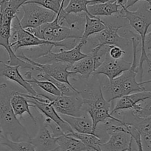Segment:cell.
Listing matches in <instances>:
<instances>
[{
    "mask_svg": "<svg viewBox=\"0 0 151 151\" xmlns=\"http://www.w3.org/2000/svg\"><path fill=\"white\" fill-rule=\"evenodd\" d=\"M133 45V61L128 70L121 74L117 78L109 81L106 76L101 78V88L103 97L107 102L111 103L114 100L133 93L146 91L144 85L150 83V81L138 82L137 75H138L137 66V49L139 45L140 39L137 36L131 38Z\"/></svg>",
    "mask_w": 151,
    "mask_h": 151,
    "instance_id": "obj_1",
    "label": "cell"
},
{
    "mask_svg": "<svg viewBox=\"0 0 151 151\" xmlns=\"http://www.w3.org/2000/svg\"><path fill=\"white\" fill-rule=\"evenodd\" d=\"M16 91L13 85L0 83V127L2 135L13 142H29L30 136L14 114L10 98Z\"/></svg>",
    "mask_w": 151,
    "mask_h": 151,
    "instance_id": "obj_2",
    "label": "cell"
},
{
    "mask_svg": "<svg viewBox=\"0 0 151 151\" xmlns=\"http://www.w3.org/2000/svg\"><path fill=\"white\" fill-rule=\"evenodd\" d=\"M142 2L139 5L136 11H131L125 8L124 5H120V10L118 16L127 19L130 25L134 28V30L139 35L141 41V57L139 63L138 65V75H139V82H142L143 77V64L145 62L147 63L148 72H150L151 62L145 50L146 35L148 33L149 28L151 25V3L146 1H142Z\"/></svg>",
    "mask_w": 151,
    "mask_h": 151,
    "instance_id": "obj_3",
    "label": "cell"
},
{
    "mask_svg": "<svg viewBox=\"0 0 151 151\" xmlns=\"http://www.w3.org/2000/svg\"><path fill=\"white\" fill-rule=\"evenodd\" d=\"M11 37L16 38L13 42L10 43V47L14 53L19 49L24 47H35L42 45H53L54 47H60L71 50L77 45L76 39H67L58 43L50 42L37 38L27 29H23L20 24V21L16 15L11 24Z\"/></svg>",
    "mask_w": 151,
    "mask_h": 151,
    "instance_id": "obj_4",
    "label": "cell"
},
{
    "mask_svg": "<svg viewBox=\"0 0 151 151\" xmlns=\"http://www.w3.org/2000/svg\"><path fill=\"white\" fill-rule=\"evenodd\" d=\"M40 39L58 43L67 39H81L83 34L58 23V15L56 14L52 22L44 24L35 29H25Z\"/></svg>",
    "mask_w": 151,
    "mask_h": 151,
    "instance_id": "obj_5",
    "label": "cell"
},
{
    "mask_svg": "<svg viewBox=\"0 0 151 151\" xmlns=\"http://www.w3.org/2000/svg\"><path fill=\"white\" fill-rule=\"evenodd\" d=\"M105 128L109 137L100 145L101 151H126L132 146L134 140L125 125L110 119L105 124Z\"/></svg>",
    "mask_w": 151,
    "mask_h": 151,
    "instance_id": "obj_6",
    "label": "cell"
},
{
    "mask_svg": "<svg viewBox=\"0 0 151 151\" xmlns=\"http://www.w3.org/2000/svg\"><path fill=\"white\" fill-rule=\"evenodd\" d=\"M38 94L39 97L48 100L58 114L73 117H80L86 114L83 109V99L80 94L70 96H53L47 93Z\"/></svg>",
    "mask_w": 151,
    "mask_h": 151,
    "instance_id": "obj_7",
    "label": "cell"
},
{
    "mask_svg": "<svg viewBox=\"0 0 151 151\" xmlns=\"http://www.w3.org/2000/svg\"><path fill=\"white\" fill-rule=\"evenodd\" d=\"M18 58H19L22 60L30 63L35 67V71H38V72H43L47 75H50L52 78L55 79L56 81H60V82L63 83L69 86L75 92L80 94L79 91L77 88L72 86L69 81V78L72 75H74L72 72H69V69L70 68L71 65L67 64L64 63H58V62H52V63H40L38 62L33 60L27 56L23 52L19 55H16Z\"/></svg>",
    "mask_w": 151,
    "mask_h": 151,
    "instance_id": "obj_8",
    "label": "cell"
},
{
    "mask_svg": "<svg viewBox=\"0 0 151 151\" xmlns=\"http://www.w3.org/2000/svg\"><path fill=\"white\" fill-rule=\"evenodd\" d=\"M24 15L20 21L23 29H35L44 24L52 22L56 14L41 6L32 3H25L21 7Z\"/></svg>",
    "mask_w": 151,
    "mask_h": 151,
    "instance_id": "obj_9",
    "label": "cell"
},
{
    "mask_svg": "<svg viewBox=\"0 0 151 151\" xmlns=\"http://www.w3.org/2000/svg\"><path fill=\"white\" fill-rule=\"evenodd\" d=\"M86 45L83 42L80 41L77 44L74 48L71 50H65L61 49L59 52H53L52 50L47 53L44 55L38 58V60H41V61L44 62V63H52V62H58V63H64L69 65H73L78 60L87 57L88 54L81 52V49Z\"/></svg>",
    "mask_w": 151,
    "mask_h": 151,
    "instance_id": "obj_10",
    "label": "cell"
},
{
    "mask_svg": "<svg viewBox=\"0 0 151 151\" xmlns=\"http://www.w3.org/2000/svg\"><path fill=\"white\" fill-rule=\"evenodd\" d=\"M122 27V25L119 27L114 26L111 24H107L103 30L95 34L91 40L94 41V47L100 50L104 46H117L120 48L126 47L128 44V41L126 38L121 37L119 35V29Z\"/></svg>",
    "mask_w": 151,
    "mask_h": 151,
    "instance_id": "obj_11",
    "label": "cell"
},
{
    "mask_svg": "<svg viewBox=\"0 0 151 151\" xmlns=\"http://www.w3.org/2000/svg\"><path fill=\"white\" fill-rule=\"evenodd\" d=\"M131 66V63L125 61L123 59L115 60L111 58L109 55V52H107L100 66L91 74V76L104 75L109 81H111L124 72L128 70Z\"/></svg>",
    "mask_w": 151,
    "mask_h": 151,
    "instance_id": "obj_12",
    "label": "cell"
},
{
    "mask_svg": "<svg viewBox=\"0 0 151 151\" xmlns=\"http://www.w3.org/2000/svg\"><path fill=\"white\" fill-rule=\"evenodd\" d=\"M22 95L28 99V101L30 104L33 106V108L36 109L38 111L41 113V115H44L45 116V119H48L54 122L55 125H57L63 134L66 135L68 134L74 132L72 128L69 127V125L62 119L60 115L56 112L53 106L50 103H44V102H39L38 100H35L31 97L30 94L22 93Z\"/></svg>",
    "mask_w": 151,
    "mask_h": 151,
    "instance_id": "obj_13",
    "label": "cell"
},
{
    "mask_svg": "<svg viewBox=\"0 0 151 151\" xmlns=\"http://www.w3.org/2000/svg\"><path fill=\"white\" fill-rule=\"evenodd\" d=\"M29 142L33 145L36 151H51L58 146L57 137H53L44 121L40 125L36 136L30 138Z\"/></svg>",
    "mask_w": 151,
    "mask_h": 151,
    "instance_id": "obj_14",
    "label": "cell"
},
{
    "mask_svg": "<svg viewBox=\"0 0 151 151\" xmlns=\"http://www.w3.org/2000/svg\"><path fill=\"white\" fill-rule=\"evenodd\" d=\"M19 69V66H10L0 60V77H4L10 81L16 83L30 95L39 97V94L34 89L33 86L22 77Z\"/></svg>",
    "mask_w": 151,
    "mask_h": 151,
    "instance_id": "obj_15",
    "label": "cell"
},
{
    "mask_svg": "<svg viewBox=\"0 0 151 151\" xmlns=\"http://www.w3.org/2000/svg\"><path fill=\"white\" fill-rule=\"evenodd\" d=\"M148 99H151L150 91L133 93V94H128V95L122 96V97L115 100L116 103H115L114 106L112 108V110L111 111L110 113L113 116L119 111L130 110L137 103L148 100Z\"/></svg>",
    "mask_w": 151,
    "mask_h": 151,
    "instance_id": "obj_16",
    "label": "cell"
},
{
    "mask_svg": "<svg viewBox=\"0 0 151 151\" xmlns=\"http://www.w3.org/2000/svg\"><path fill=\"white\" fill-rule=\"evenodd\" d=\"M60 117L69 125L74 132L78 134H91L97 137V134L93 130L91 118L88 114H85L80 117H73L65 115H61Z\"/></svg>",
    "mask_w": 151,
    "mask_h": 151,
    "instance_id": "obj_17",
    "label": "cell"
},
{
    "mask_svg": "<svg viewBox=\"0 0 151 151\" xmlns=\"http://www.w3.org/2000/svg\"><path fill=\"white\" fill-rule=\"evenodd\" d=\"M10 105L16 116H19L20 118H23V114L26 113L31 118L34 124L37 125L38 119L33 116L29 110V108L33 107V106L29 103L27 98L22 95V92L16 91L12 94L10 98Z\"/></svg>",
    "mask_w": 151,
    "mask_h": 151,
    "instance_id": "obj_18",
    "label": "cell"
},
{
    "mask_svg": "<svg viewBox=\"0 0 151 151\" xmlns=\"http://www.w3.org/2000/svg\"><path fill=\"white\" fill-rule=\"evenodd\" d=\"M87 9L89 14L95 17L112 16L114 15L119 14L120 5L117 0H109L103 3L88 4Z\"/></svg>",
    "mask_w": 151,
    "mask_h": 151,
    "instance_id": "obj_19",
    "label": "cell"
},
{
    "mask_svg": "<svg viewBox=\"0 0 151 151\" xmlns=\"http://www.w3.org/2000/svg\"><path fill=\"white\" fill-rule=\"evenodd\" d=\"M86 22L84 31L81 37V41L87 44V40L89 36L98 33L106 28V24L100 17H90L86 14Z\"/></svg>",
    "mask_w": 151,
    "mask_h": 151,
    "instance_id": "obj_20",
    "label": "cell"
},
{
    "mask_svg": "<svg viewBox=\"0 0 151 151\" xmlns=\"http://www.w3.org/2000/svg\"><path fill=\"white\" fill-rule=\"evenodd\" d=\"M58 146L51 151H87L90 150L80 140L67 135L57 137Z\"/></svg>",
    "mask_w": 151,
    "mask_h": 151,
    "instance_id": "obj_21",
    "label": "cell"
},
{
    "mask_svg": "<svg viewBox=\"0 0 151 151\" xmlns=\"http://www.w3.org/2000/svg\"><path fill=\"white\" fill-rule=\"evenodd\" d=\"M109 0H69V4L66 7H63V10L66 13H85L90 17H95L89 14L87 9L88 4L95 3H103Z\"/></svg>",
    "mask_w": 151,
    "mask_h": 151,
    "instance_id": "obj_22",
    "label": "cell"
},
{
    "mask_svg": "<svg viewBox=\"0 0 151 151\" xmlns=\"http://www.w3.org/2000/svg\"><path fill=\"white\" fill-rule=\"evenodd\" d=\"M24 78L31 85L34 84L36 86L39 87L43 91H45L47 94H51L53 96L61 95V93L60 92V91L51 82L47 81H40L37 78H34L30 71H28L24 74Z\"/></svg>",
    "mask_w": 151,
    "mask_h": 151,
    "instance_id": "obj_23",
    "label": "cell"
},
{
    "mask_svg": "<svg viewBox=\"0 0 151 151\" xmlns=\"http://www.w3.org/2000/svg\"><path fill=\"white\" fill-rule=\"evenodd\" d=\"M66 135L80 140L88 150L93 151H101L100 145L103 143V142L96 136L91 135V134H78L76 132L70 133V134H68Z\"/></svg>",
    "mask_w": 151,
    "mask_h": 151,
    "instance_id": "obj_24",
    "label": "cell"
},
{
    "mask_svg": "<svg viewBox=\"0 0 151 151\" xmlns=\"http://www.w3.org/2000/svg\"><path fill=\"white\" fill-rule=\"evenodd\" d=\"M151 99L137 103L130 109L129 113L136 118L151 117Z\"/></svg>",
    "mask_w": 151,
    "mask_h": 151,
    "instance_id": "obj_25",
    "label": "cell"
},
{
    "mask_svg": "<svg viewBox=\"0 0 151 151\" xmlns=\"http://www.w3.org/2000/svg\"><path fill=\"white\" fill-rule=\"evenodd\" d=\"M0 145L7 147L9 151H36L29 142H13L1 134Z\"/></svg>",
    "mask_w": 151,
    "mask_h": 151,
    "instance_id": "obj_26",
    "label": "cell"
},
{
    "mask_svg": "<svg viewBox=\"0 0 151 151\" xmlns=\"http://www.w3.org/2000/svg\"><path fill=\"white\" fill-rule=\"evenodd\" d=\"M37 78H38V80H40V81H47L51 82L60 91V92L61 93V95L70 96L78 94V93L75 92L69 86L63 83L60 82V81H56L55 79H54L52 77H50V75H47V74L43 72H39V73L37 75Z\"/></svg>",
    "mask_w": 151,
    "mask_h": 151,
    "instance_id": "obj_27",
    "label": "cell"
},
{
    "mask_svg": "<svg viewBox=\"0 0 151 151\" xmlns=\"http://www.w3.org/2000/svg\"><path fill=\"white\" fill-rule=\"evenodd\" d=\"M65 1L66 0H31L26 3L36 4L57 14L62 6H63Z\"/></svg>",
    "mask_w": 151,
    "mask_h": 151,
    "instance_id": "obj_28",
    "label": "cell"
},
{
    "mask_svg": "<svg viewBox=\"0 0 151 151\" xmlns=\"http://www.w3.org/2000/svg\"><path fill=\"white\" fill-rule=\"evenodd\" d=\"M125 127L126 128L127 131L129 133L130 135L131 136L133 140L135 141L136 144H137V147H138V151H143L142 145L141 143V139H140L139 134L138 131H137V129H135L134 127L131 126V125H128V124H125Z\"/></svg>",
    "mask_w": 151,
    "mask_h": 151,
    "instance_id": "obj_29",
    "label": "cell"
},
{
    "mask_svg": "<svg viewBox=\"0 0 151 151\" xmlns=\"http://www.w3.org/2000/svg\"><path fill=\"white\" fill-rule=\"evenodd\" d=\"M109 55L111 58L117 60V59H120L125 54V51L123 49L120 48L117 46H109Z\"/></svg>",
    "mask_w": 151,
    "mask_h": 151,
    "instance_id": "obj_30",
    "label": "cell"
},
{
    "mask_svg": "<svg viewBox=\"0 0 151 151\" xmlns=\"http://www.w3.org/2000/svg\"><path fill=\"white\" fill-rule=\"evenodd\" d=\"M147 1V0H127L126 4H125V8L128 9L130 7H132V6H134V4H137V2H139V1Z\"/></svg>",
    "mask_w": 151,
    "mask_h": 151,
    "instance_id": "obj_31",
    "label": "cell"
},
{
    "mask_svg": "<svg viewBox=\"0 0 151 151\" xmlns=\"http://www.w3.org/2000/svg\"><path fill=\"white\" fill-rule=\"evenodd\" d=\"M0 151H9V149L5 146L0 145Z\"/></svg>",
    "mask_w": 151,
    "mask_h": 151,
    "instance_id": "obj_32",
    "label": "cell"
},
{
    "mask_svg": "<svg viewBox=\"0 0 151 151\" xmlns=\"http://www.w3.org/2000/svg\"><path fill=\"white\" fill-rule=\"evenodd\" d=\"M1 134H2V131H1V127H0V142H1Z\"/></svg>",
    "mask_w": 151,
    "mask_h": 151,
    "instance_id": "obj_33",
    "label": "cell"
},
{
    "mask_svg": "<svg viewBox=\"0 0 151 151\" xmlns=\"http://www.w3.org/2000/svg\"><path fill=\"white\" fill-rule=\"evenodd\" d=\"M122 3H123V5L125 6V4H126V2H127V0H122Z\"/></svg>",
    "mask_w": 151,
    "mask_h": 151,
    "instance_id": "obj_34",
    "label": "cell"
},
{
    "mask_svg": "<svg viewBox=\"0 0 151 151\" xmlns=\"http://www.w3.org/2000/svg\"><path fill=\"white\" fill-rule=\"evenodd\" d=\"M126 151H133L132 150V146H131V147H129V149H128V150H126Z\"/></svg>",
    "mask_w": 151,
    "mask_h": 151,
    "instance_id": "obj_35",
    "label": "cell"
}]
</instances>
